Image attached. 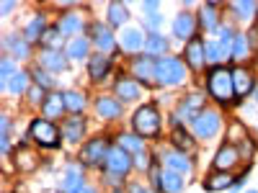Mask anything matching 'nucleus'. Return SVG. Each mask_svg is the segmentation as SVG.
<instances>
[{
    "label": "nucleus",
    "instance_id": "obj_21",
    "mask_svg": "<svg viewBox=\"0 0 258 193\" xmlns=\"http://www.w3.org/2000/svg\"><path fill=\"white\" fill-rule=\"evenodd\" d=\"M85 185H83V173L73 165V167H68V173H64V190L68 193H80Z\"/></svg>",
    "mask_w": 258,
    "mask_h": 193
},
{
    "label": "nucleus",
    "instance_id": "obj_13",
    "mask_svg": "<svg viewBox=\"0 0 258 193\" xmlns=\"http://www.w3.org/2000/svg\"><path fill=\"white\" fill-rule=\"evenodd\" d=\"M238 162V149H235L232 144H225V147H220V152L214 155V167L217 170H222V173H227V170Z\"/></svg>",
    "mask_w": 258,
    "mask_h": 193
},
{
    "label": "nucleus",
    "instance_id": "obj_15",
    "mask_svg": "<svg viewBox=\"0 0 258 193\" xmlns=\"http://www.w3.org/2000/svg\"><path fill=\"white\" fill-rule=\"evenodd\" d=\"M145 34L140 31V29H126L124 34H121V47L126 49V52H140V49H145Z\"/></svg>",
    "mask_w": 258,
    "mask_h": 193
},
{
    "label": "nucleus",
    "instance_id": "obj_2",
    "mask_svg": "<svg viewBox=\"0 0 258 193\" xmlns=\"http://www.w3.org/2000/svg\"><path fill=\"white\" fill-rule=\"evenodd\" d=\"M132 124H135V132H137L140 137H155V134L160 132L163 119H160V114H158L155 106H142V109H137Z\"/></svg>",
    "mask_w": 258,
    "mask_h": 193
},
{
    "label": "nucleus",
    "instance_id": "obj_4",
    "mask_svg": "<svg viewBox=\"0 0 258 193\" xmlns=\"http://www.w3.org/2000/svg\"><path fill=\"white\" fill-rule=\"evenodd\" d=\"M31 137H34L41 147H57V144H59L57 126H52L47 119H36V121H31Z\"/></svg>",
    "mask_w": 258,
    "mask_h": 193
},
{
    "label": "nucleus",
    "instance_id": "obj_34",
    "mask_svg": "<svg viewBox=\"0 0 258 193\" xmlns=\"http://www.w3.org/2000/svg\"><path fill=\"white\" fill-rule=\"evenodd\" d=\"M232 41H235V36H232V31L230 29H222L220 31V57L222 59H227V57H232Z\"/></svg>",
    "mask_w": 258,
    "mask_h": 193
},
{
    "label": "nucleus",
    "instance_id": "obj_27",
    "mask_svg": "<svg viewBox=\"0 0 258 193\" xmlns=\"http://www.w3.org/2000/svg\"><path fill=\"white\" fill-rule=\"evenodd\" d=\"M62 98H64V109L73 111V114H80V111L85 109V95H83V93H78V90H68V93H62Z\"/></svg>",
    "mask_w": 258,
    "mask_h": 193
},
{
    "label": "nucleus",
    "instance_id": "obj_38",
    "mask_svg": "<svg viewBox=\"0 0 258 193\" xmlns=\"http://www.w3.org/2000/svg\"><path fill=\"white\" fill-rule=\"evenodd\" d=\"M255 3H253V0H238V3H232V11L235 13H238L240 18H250L253 13H255Z\"/></svg>",
    "mask_w": 258,
    "mask_h": 193
},
{
    "label": "nucleus",
    "instance_id": "obj_43",
    "mask_svg": "<svg viewBox=\"0 0 258 193\" xmlns=\"http://www.w3.org/2000/svg\"><path fill=\"white\" fill-rule=\"evenodd\" d=\"M163 24V16L160 13H153V16H147V21H145V26L153 31V34H158V26Z\"/></svg>",
    "mask_w": 258,
    "mask_h": 193
},
{
    "label": "nucleus",
    "instance_id": "obj_11",
    "mask_svg": "<svg viewBox=\"0 0 258 193\" xmlns=\"http://www.w3.org/2000/svg\"><path fill=\"white\" fill-rule=\"evenodd\" d=\"M41 62V70H49V72H62L64 67H68V59H64L57 49H44L39 57Z\"/></svg>",
    "mask_w": 258,
    "mask_h": 193
},
{
    "label": "nucleus",
    "instance_id": "obj_32",
    "mask_svg": "<svg viewBox=\"0 0 258 193\" xmlns=\"http://www.w3.org/2000/svg\"><path fill=\"white\" fill-rule=\"evenodd\" d=\"M44 31H47V26H44V16H36L31 24L26 26V39H29V41H36V39L44 36Z\"/></svg>",
    "mask_w": 258,
    "mask_h": 193
},
{
    "label": "nucleus",
    "instance_id": "obj_41",
    "mask_svg": "<svg viewBox=\"0 0 258 193\" xmlns=\"http://www.w3.org/2000/svg\"><path fill=\"white\" fill-rule=\"evenodd\" d=\"M34 80L39 82V88H41V90H49V88H52V80H49L47 70H41V67L34 70Z\"/></svg>",
    "mask_w": 258,
    "mask_h": 193
},
{
    "label": "nucleus",
    "instance_id": "obj_55",
    "mask_svg": "<svg viewBox=\"0 0 258 193\" xmlns=\"http://www.w3.org/2000/svg\"><path fill=\"white\" fill-rule=\"evenodd\" d=\"M250 193H255V190H250Z\"/></svg>",
    "mask_w": 258,
    "mask_h": 193
},
{
    "label": "nucleus",
    "instance_id": "obj_40",
    "mask_svg": "<svg viewBox=\"0 0 258 193\" xmlns=\"http://www.w3.org/2000/svg\"><path fill=\"white\" fill-rule=\"evenodd\" d=\"M6 47H11L13 57H18V59H26V57H29V47L24 44V41H13V39H6Z\"/></svg>",
    "mask_w": 258,
    "mask_h": 193
},
{
    "label": "nucleus",
    "instance_id": "obj_28",
    "mask_svg": "<svg viewBox=\"0 0 258 193\" xmlns=\"http://www.w3.org/2000/svg\"><path fill=\"white\" fill-rule=\"evenodd\" d=\"M129 21V11H126V6H121V3H111L109 6V24L111 26H124Z\"/></svg>",
    "mask_w": 258,
    "mask_h": 193
},
{
    "label": "nucleus",
    "instance_id": "obj_20",
    "mask_svg": "<svg viewBox=\"0 0 258 193\" xmlns=\"http://www.w3.org/2000/svg\"><path fill=\"white\" fill-rule=\"evenodd\" d=\"M145 52H147V57L168 52V39H165L163 34H150L147 41H145Z\"/></svg>",
    "mask_w": 258,
    "mask_h": 193
},
{
    "label": "nucleus",
    "instance_id": "obj_31",
    "mask_svg": "<svg viewBox=\"0 0 258 193\" xmlns=\"http://www.w3.org/2000/svg\"><path fill=\"white\" fill-rule=\"evenodd\" d=\"M29 88V75L26 72H16L8 82H6V90L8 93H24Z\"/></svg>",
    "mask_w": 258,
    "mask_h": 193
},
{
    "label": "nucleus",
    "instance_id": "obj_25",
    "mask_svg": "<svg viewBox=\"0 0 258 193\" xmlns=\"http://www.w3.org/2000/svg\"><path fill=\"white\" fill-rule=\"evenodd\" d=\"M83 132H85V121L83 119H70L68 124H64V129H62V134H64V139L68 142H78L80 137H83Z\"/></svg>",
    "mask_w": 258,
    "mask_h": 193
},
{
    "label": "nucleus",
    "instance_id": "obj_3",
    "mask_svg": "<svg viewBox=\"0 0 258 193\" xmlns=\"http://www.w3.org/2000/svg\"><path fill=\"white\" fill-rule=\"evenodd\" d=\"M155 77H158V82H163V85H178V82L186 77V67L181 64V59L165 57V59H158V62H155Z\"/></svg>",
    "mask_w": 258,
    "mask_h": 193
},
{
    "label": "nucleus",
    "instance_id": "obj_47",
    "mask_svg": "<svg viewBox=\"0 0 258 193\" xmlns=\"http://www.w3.org/2000/svg\"><path fill=\"white\" fill-rule=\"evenodd\" d=\"M18 162H21V167H24V170L31 167V157H29L26 152H21V155H18Z\"/></svg>",
    "mask_w": 258,
    "mask_h": 193
},
{
    "label": "nucleus",
    "instance_id": "obj_26",
    "mask_svg": "<svg viewBox=\"0 0 258 193\" xmlns=\"http://www.w3.org/2000/svg\"><path fill=\"white\" fill-rule=\"evenodd\" d=\"M62 111H64V98L57 95V93H49L47 101H44V116H47V119H54V116H59Z\"/></svg>",
    "mask_w": 258,
    "mask_h": 193
},
{
    "label": "nucleus",
    "instance_id": "obj_24",
    "mask_svg": "<svg viewBox=\"0 0 258 193\" xmlns=\"http://www.w3.org/2000/svg\"><path fill=\"white\" fill-rule=\"evenodd\" d=\"M160 188H163L165 193H181V188H183V175L173 173V170H165Z\"/></svg>",
    "mask_w": 258,
    "mask_h": 193
},
{
    "label": "nucleus",
    "instance_id": "obj_54",
    "mask_svg": "<svg viewBox=\"0 0 258 193\" xmlns=\"http://www.w3.org/2000/svg\"><path fill=\"white\" fill-rule=\"evenodd\" d=\"M114 193H121V190H114Z\"/></svg>",
    "mask_w": 258,
    "mask_h": 193
},
{
    "label": "nucleus",
    "instance_id": "obj_23",
    "mask_svg": "<svg viewBox=\"0 0 258 193\" xmlns=\"http://www.w3.org/2000/svg\"><path fill=\"white\" fill-rule=\"evenodd\" d=\"M106 72H109V59H106L103 54H93L91 62H88V75L93 80H101Z\"/></svg>",
    "mask_w": 258,
    "mask_h": 193
},
{
    "label": "nucleus",
    "instance_id": "obj_45",
    "mask_svg": "<svg viewBox=\"0 0 258 193\" xmlns=\"http://www.w3.org/2000/svg\"><path fill=\"white\" fill-rule=\"evenodd\" d=\"M135 165H137L140 170H150V160H147V155H145V149H142V152H137V157H135Z\"/></svg>",
    "mask_w": 258,
    "mask_h": 193
},
{
    "label": "nucleus",
    "instance_id": "obj_6",
    "mask_svg": "<svg viewBox=\"0 0 258 193\" xmlns=\"http://www.w3.org/2000/svg\"><path fill=\"white\" fill-rule=\"evenodd\" d=\"M109 144H106V139H93L83 147V152H80V162L83 165H101L106 157H109Z\"/></svg>",
    "mask_w": 258,
    "mask_h": 193
},
{
    "label": "nucleus",
    "instance_id": "obj_16",
    "mask_svg": "<svg viewBox=\"0 0 258 193\" xmlns=\"http://www.w3.org/2000/svg\"><path fill=\"white\" fill-rule=\"evenodd\" d=\"M194 29H197V24H194V16H191V13H178L176 24H173V34H176L178 39H188V41H191Z\"/></svg>",
    "mask_w": 258,
    "mask_h": 193
},
{
    "label": "nucleus",
    "instance_id": "obj_8",
    "mask_svg": "<svg viewBox=\"0 0 258 193\" xmlns=\"http://www.w3.org/2000/svg\"><path fill=\"white\" fill-rule=\"evenodd\" d=\"M91 34H93V41H96V47H98V52H101V54L111 52V49L116 47V39H114L111 29L106 26V24H96V26L91 29Z\"/></svg>",
    "mask_w": 258,
    "mask_h": 193
},
{
    "label": "nucleus",
    "instance_id": "obj_18",
    "mask_svg": "<svg viewBox=\"0 0 258 193\" xmlns=\"http://www.w3.org/2000/svg\"><path fill=\"white\" fill-rule=\"evenodd\" d=\"M96 111L103 119H116V116H121V106L114 98H98L96 101Z\"/></svg>",
    "mask_w": 258,
    "mask_h": 193
},
{
    "label": "nucleus",
    "instance_id": "obj_37",
    "mask_svg": "<svg viewBox=\"0 0 258 193\" xmlns=\"http://www.w3.org/2000/svg\"><path fill=\"white\" fill-rule=\"evenodd\" d=\"M59 34H62L59 29H54V26H49V29L44 31V36H41L39 41H41V44H44L47 49H57V47H59Z\"/></svg>",
    "mask_w": 258,
    "mask_h": 193
},
{
    "label": "nucleus",
    "instance_id": "obj_44",
    "mask_svg": "<svg viewBox=\"0 0 258 193\" xmlns=\"http://www.w3.org/2000/svg\"><path fill=\"white\" fill-rule=\"evenodd\" d=\"M11 77H13V59L6 57V59H3V82H8Z\"/></svg>",
    "mask_w": 258,
    "mask_h": 193
},
{
    "label": "nucleus",
    "instance_id": "obj_17",
    "mask_svg": "<svg viewBox=\"0 0 258 193\" xmlns=\"http://www.w3.org/2000/svg\"><path fill=\"white\" fill-rule=\"evenodd\" d=\"M232 85H235V93H238V95H248V93L253 90V77H250V72L243 70V67H238V70L232 72Z\"/></svg>",
    "mask_w": 258,
    "mask_h": 193
},
{
    "label": "nucleus",
    "instance_id": "obj_35",
    "mask_svg": "<svg viewBox=\"0 0 258 193\" xmlns=\"http://www.w3.org/2000/svg\"><path fill=\"white\" fill-rule=\"evenodd\" d=\"M173 144H176L178 152H191V149H194V139L183 132V129H176V132H173Z\"/></svg>",
    "mask_w": 258,
    "mask_h": 193
},
{
    "label": "nucleus",
    "instance_id": "obj_52",
    "mask_svg": "<svg viewBox=\"0 0 258 193\" xmlns=\"http://www.w3.org/2000/svg\"><path fill=\"white\" fill-rule=\"evenodd\" d=\"M80 193H96V188H83Z\"/></svg>",
    "mask_w": 258,
    "mask_h": 193
},
{
    "label": "nucleus",
    "instance_id": "obj_19",
    "mask_svg": "<svg viewBox=\"0 0 258 193\" xmlns=\"http://www.w3.org/2000/svg\"><path fill=\"white\" fill-rule=\"evenodd\" d=\"M165 167L173 170V173H178V175H186L191 170V162L181 152H170V155H165Z\"/></svg>",
    "mask_w": 258,
    "mask_h": 193
},
{
    "label": "nucleus",
    "instance_id": "obj_48",
    "mask_svg": "<svg viewBox=\"0 0 258 193\" xmlns=\"http://www.w3.org/2000/svg\"><path fill=\"white\" fill-rule=\"evenodd\" d=\"M129 193H153V190L145 188V185H140V183H135V185H129Z\"/></svg>",
    "mask_w": 258,
    "mask_h": 193
},
{
    "label": "nucleus",
    "instance_id": "obj_7",
    "mask_svg": "<svg viewBox=\"0 0 258 193\" xmlns=\"http://www.w3.org/2000/svg\"><path fill=\"white\" fill-rule=\"evenodd\" d=\"M106 167H109V173L111 175H126L129 170H132V157H129V152L126 149H121V147H114L111 152H109V157H106Z\"/></svg>",
    "mask_w": 258,
    "mask_h": 193
},
{
    "label": "nucleus",
    "instance_id": "obj_1",
    "mask_svg": "<svg viewBox=\"0 0 258 193\" xmlns=\"http://www.w3.org/2000/svg\"><path fill=\"white\" fill-rule=\"evenodd\" d=\"M209 93L217 98L220 103H230L235 95V85H232V72L225 67H214L209 72Z\"/></svg>",
    "mask_w": 258,
    "mask_h": 193
},
{
    "label": "nucleus",
    "instance_id": "obj_53",
    "mask_svg": "<svg viewBox=\"0 0 258 193\" xmlns=\"http://www.w3.org/2000/svg\"><path fill=\"white\" fill-rule=\"evenodd\" d=\"M255 98H258V90H255Z\"/></svg>",
    "mask_w": 258,
    "mask_h": 193
},
{
    "label": "nucleus",
    "instance_id": "obj_22",
    "mask_svg": "<svg viewBox=\"0 0 258 193\" xmlns=\"http://www.w3.org/2000/svg\"><path fill=\"white\" fill-rule=\"evenodd\" d=\"M235 185V180L230 178V173H222V170H217L212 178H207V183H204V188L207 190H222V188H232Z\"/></svg>",
    "mask_w": 258,
    "mask_h": 193
},
{
    "label": "nucleus",
    "instance_id": "obj_50",
    "mask_svg": "<svg viewBox=\"0 0 258 193\" xmlns=\"http://www.w3.org/2000/svg\"><path fill=\"white\" fill-rule=\"evenodd\" d=\"M8 129H11V116H3V137H8Z\"/></svg>",
    "mask_w": 258,
    "mask_h": 193
},
{
    "label": "nucleus",
    "instance_id": "obj_29",
    "mask_svg": "<svg viewBox=\"0 0 258 193\" xmlns=\"http://www.w3.org/2000/svg\"><path fill=\"white\" fill-rule=\"evenodd\" d=\"M119 147H121V149H126V152H135V155L145 149V147H142V137H140V134H121V137H119Z\"/></svg>",
    "mask_w": 258,
    "mask_h": 193
},
{
    "label": "nucleus",
    "instance_id": "obj_42",
    "mask_svg": "<svg viewBox=\"0 0 258 193\" xmlns=\"http://www.w3.org/2000/svg\"><path fill=\"white\" fill-rule=\"evenodd\" d=\"M204 49H207V59H212V62L222 59V57H220V44H217V41H204Z\"/></svg>",
    "mask_w": 258,
    "mask_h": 193
},
{
    "label": "nucleus",
    "instance_id": "obj_33",
    "mask_svg": "<svg viewBox=\"0 0 258 193\" xmlns=\"http://www.w3.org/2000/svg\"><path fill=\"white\" fill-rule=\"evenodd\" d=\"M85 54H88V41H85V39H73L70 41V44H68V57L70 59H83Z\"/></svg>",
    "mask_w": 258,
    "mask_h": 193
},
{
    "label": "nucleus",
    "instance_id": "obj_36",
    "mask_svg": "<svg viewBox=\"0 0 258 193\" xmlns=\"http://www.w3.org/2000/svg\"><path fill=\"white\" fill-rule=\"evenodd\" d=\"M248 49H250L248 36H235V41H232V59H245Z\"/></svg>",
    "mask_w": 258,
    "mask_h": 193
},
{
    "label": "nucleus",
    "instance_id": "obj_39",
    "mask_svg": "<svg viewBox=\"0 0 258 193\" xmlns=\"http://www.w3.org/2000/svg\"><path fill=\"white\" fill-rule=\"evenodd\" d=\"M62 34H75V31H80L83 29V24H80V18L78 16H64L62 18V24L57 26Z\"/></svg>",
    "mask_w": 258,
    "mask_h": 193
},
{
    "label": "nucleus",
    "instance_id": "obj_46",
    "mask_svg": "<svg viewBox=\"0 0 258 193\" xmlns=\"http://www.w3.org/2000/svg\"><path fill=\"white\" fill-rule=\"evenodd\" d=\"M29 95H31V101H34V103H36V101H41V103L47 101V98H44V90H41V88H31V93H29Z\"/></svg>",
    "mask_w": 258,
    "mask_h": 193
},
{
    "label": "nucleus",
    "instance_id": "obj_14",
    "mask_svg": "<svg viewBox=\"0 0 258 193\" xmlns=\"http://www.w3.org/2000/svg\"><path fill=\"white\" fill-rule=\"evenodd\" d=\"M114 90L121 101H135L140 98V82L137 80H129V77H119L116 85H114Z\"/></svg>",
    "mask_w": 258,
    "mask_h": 193
},
{
    "label": "nucleus",
    "instance_id": "obj_51",
    "mask_svg": "<svg viewBox=\"0 0 258 193\" xmlns=\"http://www.w3.org/2000/svg\"><path fill=\"white\" fill-rule=\"evenodd\" d=\"M13 8V0H3V13H8Z\"/></svg>",
    "mask_w": 258,
    "mask_h": 193
},
{
    "label": "nucleus",
    "instance_id": "obj_30",
    "mask_svg": "<svg viewBox=\"0 0 258 193\" xmlns=\"http://www.w3.org/2000/svg\"><path fill=\"white\" fill-rule=\"evenodd\" d=\"M199 18H202L204 29H209V31H217V6H214V3L204 6V8H202V13H199Z\"/></svg>",
    "mask_w": 258,
    "mask_h": 193
},
{
    "label": "nucleus",
    "instance_id": "obj_5",
    "mask_svg": "<svg viewBox=\"0 0 258 193\" xmlns=\"http://www.w3.org/2000/svg\"><path fill=\"white\" fill-rule=\"evenodd\" d=\"M191 126H194V134H197L199 139H209V137H214L220 132V116L212 114V111H202L191 121Z\"/></svg>",
    "mask_w": 258,
    "mask_h": 193
},
{
    "label": "nucleus",
    "instance_id": "obj_12",
    "mask_svg": "<svg viewBox=\"0 0 258 193\" xmlns=\"http://www.w3.org/2000/svg\"><path fill=\"white\" fill-rule=\"evenodd\" d=\"M135 75H137V82H142V85H150L153 80H158L155 77V62L150 57L135 59Z\"/></svg>",
    "mask_w": 258,
    "mask_h": 193
},
{
    "label": "nucleus",
    "instance_id": "obj_9",
    "mask_svg": "<svg viewBox=\"0 0 258 193\" xmlns=\"http://www.w3.org/2000/svg\"><path fill=\"white\" fill-rule=\"evenodd\" d=\"M186 62H188V67L202 70V64L207 62V49H204L202 39H191L186 44Z\"/></svg>",
    "mask_w": 258,
    "mask_h": 193
},
{
    "label": "nucleus",
    "instance_id": "obj_10",
    "mask_svg": "<svg viewBox=\"0 0 258 193\" xmlns=\"http://www.w3.org/2000/svg\"><path fill=\"white\" fill-rule=\"evenodd\" d=\"M202 106H204V98L202 93H191L183 103H181V111H178V119H186V121H194L199 114H202Z\"/></svg>",
    "mask_w": 258,
    "mask_h": 193
},
{
    "label": "nucleus",
    "instance_id": "obj_49",
    "mask_svg": "<svg viewBox=\"0 0 258 193\" xmlns=\"http://www.w3.org/2000/svg\"><path fill=\"white\" fill-rule=\"evenodd\" d=\"M155 8H158V3H155V0H147V3H145V11H147L150 16L155 13Z\"/></svg>",
    "mask_w": 258,
    "mask_h": 193
}]
</instances>
